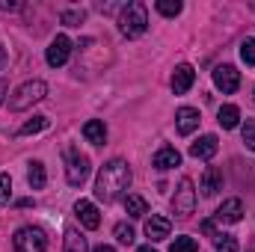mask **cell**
I'll return each instance as SVG.
<instances>
[{"mask_svg":"<svg viewBox=\"0 0 255 252\" xmlns=\"http://www.w3.org/2000/svg\"><path fill=\"white\" fill-rule=\"evenodd\" d=\"M130 187V166H128L125 160H110V163H104L101 166V172H98V178H95V196L104 202V205H110V202H116V199H122Z\"/></svg>","mask_w":255,"mask_h":252,"instance_id":"cell-1","label":"cell"},{"mask_svg":"<svg viewBox=\"0 0 255 252\" xmlns=\"http://www.w3.org/2000/svg\"><path fill=\"white\" fill-rule=\"evenodd\" d=\"M119 30H122L125 39H139V36L148 30V12H145V3H139V0L128 3L125 9H122V15H119Z\"/></svg>","mask_w":255,"mask_h":252,"instance_id":"cell-2","label":"cell"},{"mask_svg":"<svg viewBox=\"0 0 255 252\" xmlns=\"http://www.w3.org/2000/svg\"><path fill=\"white\" fill-rule=\"evenodd\" d=\"M45 95H48V83H45V80H27V83H21V86L12 92V98H9V110H15V113L30 110L33 104L45 101Z\"/></svg>","mask_w":255,"mask_h":252,"instance_id":"cell-3","label":"cell"},{"mask_svg":"<svg viewBox=\"0 0 255 252\" xmlns=\"http://www.w3.org/2000/svg\"><path fill=\"white\" fill-rule=\"evenodd\" d=\"M12 247H15V252H45L48 250V235L36 226H24L15 232Z\"/></svg>","mask_w":255,"mask_h":252,"instance_id":"cell-4","label":"cell"},{"mask_svg":"<svg viewBox=\"0 0 255 252\" xmlns=\"http://www.w3.org/2000/svg\"><path fill=\"white\" fill-rule=\"evenodd\" d=\"M89 157L80 154L77 148H65V181L71 187H80L86 178H89Z\"/></svg>","mask_w":255,"mask_h":252,"instance_id":"cell-5","label":"cell"},{"mask_svg":"<svg viewBox=\"0 0 255 252\" xmlns=\"http://www.w3.org/2000/svg\"><path fill=\"white\" fill-rule=\"evenodd\" d=\"M193 208H196V187H193L190 178H181V184H178L175 196H172V211L178 217H190Z\"/></svg>","mask_w":255,"mask_h":252,"instance_id":"cell-6","label":"cell"},{"mask_svg":"<svg viewBox=\"0 0 255 252\" xmlns=\"http://www.w3.org/2000/svg\"><path fill=\"white\" fill-rule=\"evenodd\" d=\"M214 86L223 95H235L241 89V71L235 65H217L214 68Z\"/></svg>","mask_w":255,"mask_h":252,"instance_id":"cell-7","label":"cell"},{"mask_svg":"<svg viewBox=\"0 0 255 252\" xmlns=\"http://www.w3.org/2000/svg\"><path fill=\"white\" fill-rule=\"evenodd\" d=\"M74 214H77L80 226L89 229V232H95V229L101 226V214H98V208H95L89 199H77V202H74Z\"/></svg>","mask_w":255,"mask_h":252,"instance_id":"cell-8","label":"cell"},{"mask_svg":"<svg viewBox=\"0 0 255 252\" xmlns=\"http://www.w3.org/2000/svg\"><path fill=\"white\" fill-rule=\"evenodd\" d=\"M68 57H71V39L68 36H57L51 42V48H48V65L60 68V65L68 63Z\"/></svg>","mask_w":255,"mask_h":252,"instance_id":"cell-9","label":"cell"},{"mask_svg":"<svg viewBox=\"0 0 255 252\" xmlns=\"http://www.w3.org/2000/svg\"><path fill=\"white\" fill-rule=\"evenodd\" d=\"M193 83H196V68L190 63L175 65V71H172V92L175 95H184V92H190Z\"/></svg>","mask_w":255,"mask_h":252,"instance_id":"cell-10","label":"cell"},{"mask_svg":"<svg viewBox=\"0 0 255 252\" xmlns=\"http://www.w3.org/2000/svg\"><path fill=\"white\" fill-rule=\"evenodd\" d=\"M241 217H244V202H241V199H226V202L217 208V214H214L217 223H229V226L241 223Z\"/></svg>","mask_w":255,"mask_h":252,"instance_id":"cell-11","label":"cell"},{"mask_svg":"<svg viewBox=\"0 0 255 252\" xmlns=\"http://www.w3.org/2000/svg\"><path fill=\"white\" fill-rule=\"evenodd\" d=\"M217 148H220V139L214 133H205V136H199L190 145V157H196V160H211L217 154Z\"/></svg>","mask_w":255,"mask_h":252,"instance_id":"cell-12","label":"cell"},{"mask_svg":"<svg viewBox=\"0 0 255 252\" xmlns=\"http://www.w3.org/2000/svg\"><path fill=\"white\" fill-rule=\"evenodd\" d=\"M169 232H172V223H169V217L151 214V220L145 223V235H148V241H151V244H157V241H166V238H169Z\"/></svg>","mask_w":255,"mask_h":252,"instance_id":"cell-13","label":"cell"},{"mask_svg":"<svg viewBox=\"0 0 255 252\" xmlns=\"http://www.w3.org/2000/svg\"><path fill=\"white\" fill-rule=\"evenodd\" d=\"M199 122H202V119H199V110H196V107H181V110L175 113V125H178V133H181V136H190L193 130L199 127Z\"/></svg>","mask_w":255,"mask_h":252,"instance_id":"cell-14","label":"cell"},{"mask_svg":"<svg viewBox=\"0 0 255 252\" xmlns=\"http://www.w3.org/2000/svg\"><path fill=\"white\" fill-rule=\"evenodd\" d=\"M181 163V154H178V148H172V145H163L154 157H151V166L154 169H172V166H178Z\"/></svg>","mask_w":255,"mask_h":252,"instance_id":"cell-15","label":"cell"},{"mask_svg":"<svg viewBox=\"0 0 255 252\" xmlns=\"http://www.w3.org/2000/svg\"><path fill=\"white\" fill-rule=\"evenodd\" d=\"M199 190L205 193V196H214L217 190H223V172L217 169V166H208L205 172H202V184Z\"/></svg>","mask_w":255,"mask_h":252,"instance_id":"cell-16","label":"cell"},{"mask_svg":"<svg viewBox=\"0 0 255 252\" xmlns=\"http://www.w3.org/2000/svg\"><path fill=\"white\" fill-rule=\"evenodd\" d=\"M83 136H86L92 145H104V142H107V125H104L101 119H89V122L83 125Z\"/></svg>","mask_w":255,"mask_h":252,"instance_id":"cell-17","label":"cell"},{"mask_svg":"<svg viewBox=\"0 0 255 252\" xmlns=\"http://www.w3.org/2000/svg\"><path fill=\"white\" fill-rule=\"evenodd\" d=\"M27 184L33 190H42L48 184V172H45V163H42V160H33V163H30V169H27Z\"/></svg>","mask_w":255,"mask_h":252,"instance_id":"cell-18","label":"cell"},{"mask_svg":"<svg viewBox=\"0 0 255 252\" xmlns=\"http://www.w3.org/2000/svg\"><path fill=\"white\" fill-rule=\"evenodd\" d=\"M217 122L226 127V130H235V127L241 125V110H238L235 104H226V107H220V116H217Z\"/></svg>","mask_w":255,"mask_h":252,"instance_id":"cell-19","label":"cell"},{"mask_svg":"<svg viewBox=\"0 0 255 252\" xmlns=\"http://www.w3.org/2000/svg\"><path fill=\"white\" fill-rule=\"evenodd\" d=\"M125 214L128 217H145L148 214V202L136 193H128L125 196Z\"/></svg>","mask_w":255,"mask_h":252,"instance_id":"cell-20","label":"cell"},{"mask_svg":"<svg viewBox=\"0 0 255 252\" xmlns=\"http://www.w3.org/2000/svg\"><path fill=\"white\" fill-rule=\"evenodd\" d=\"M65 250L63 252H86V238L77 229H65Z\"/></svg>","mask_w":255,"mask_h":252,"instance_id":"cell-21","label":"cell"},{"mask_svg":"<svg viewBox=\"0 0 255 252\" xmlns=\"http://www.w3.org/2000/svg\"><path fill=\"white\" fill-rule=\"evenodd\" d=\"M48 127V116H33L30 122H24V125L18 127V136H30V133H42Z\"/></svg>","mask_w":255,"mask_h":252,"instance_id":"cell-22","label":"cell"},{"mask_svg":"<svg viewBox=\"0 0 255 252\" xmlns=\"http://www.w3.org/2000/svg\"><path fill=\"white\" fill-rule=\"evenodd\" d=\"M154 6H157V12L166 15V18H175V15H181V9H184L181 0H157Z\"/></svg>","mask_w":255,"mask_h":252,"instance_id":"cell-23","label":"cell"},{"mask_svg":"<svg viewBox=\"0 0 255 252\" xmlns=\"http://www.w3.org/2000/svg\"><path fill=\"white\" fill-rule=\"evenodd\" d=\"M199 250V244H196V238H175L172 241V247H169V252H196Z\"/></svg>","mask_w":255,"mask_h":252,"instance_id":"cell-24","label":"cell"},{"mask_svg":"<svg viewBox=\"0 0 255 252\" xmlns=\"http://www.w3.org/2000/svg\"><path fill=\"white\" fill-rule=\"evenodd\" d=\"M9 202H12V178L0 172V208H6Z\"/></svg>","mask_w":255,"mask_h":252,"instance_id":"cell-25","label":"cell"},{"mask_svg":"<svg viewBox=\"0 0 255 252\" xmlns=\"http://www.w3.org/2000/svg\"><path fill=\"white\" fill-rule=\"evenodd\" d=\"M113 238H116L119 244H125V247H130V244H133V229H130L128 223H119V226L113 229Z\"/></svg>","mask_w":255,"mask_h":252,"instance_id":"cell-26","label":"cell"},{"mask_svg":"<svg viewBox=\"0 0 255 252\" xmlns=\"http://www.w3.org/2000/svg\"><path fill=\"white\" fill-rule=\"evenodd\" d=\"M241 133H244V142H247V148L255 151V119H247L244 127H241Z\"/></svg>","mask_w":255,"mask_h":252,"instance_id":"cell-27","label":"cell"},{"mask_svg":"<svg viewBox=\"0 0 255 252\" xmlns=\"http://www.w3.org/2000/svg\"><path fill=\"white\" fill-rule=\"evenodd\" d=\"M241 57H244V63L253 65L255 68V39H244V45H241Z\"/></svg>","mask_w":255,"mask_h":252,"instance_id":"cell-28","label":"cell"},{"mask_svg":"<svg viewBox=\"0 0 255 252\" xmlns=\"http://www.w3.org/2000/svg\"><path fill=\"white\" fill-rule=\"evenodd\" d=\"M217 252H238V241L232 235H217Z\"/></svg>","mask_w":255,"mask_h":252,"instance_id":"cell-29","label":"cell"},{"mask_svg":"<svg viewBox=\"0 0 255 252\" xmlns=\"http://www.w3.org/2000/svg\"><path fill=\"white\" fill-rule=\"evenodd\" d=\"M63 21L68 24V27L80 24V21H83V9H80V12H63Z\"/></svg>","mask_w":255,"mask_h":252,"instance_id":"cell-30","label":"cell"},{"mask_svg":"<svg viewBox=\"0 0 255 252\" xmlns=\"http://www.w3.org/2000/svg\"><path fill=\"white\" fill-rule=\"evenodd\" d=\"M202 232H205V235H214V220H205V223H202Z\"/></svg>","mask_w":255,"mask_h":252,"instance_id":"cell-31","label":"cell"},{"mask_svg":"<svg viewBox=\"0 0 255 252\" xmlns=\"http://www.w3.org/2000/svg\"><path fill=\"white\" fill-rule=\"evenodd\" d=\"M15 205H18V208H30V205H33V199H18Z\"/></svg>","mask_w":255,"mask_h":252,"instance_id":"cell-32","label":"cell"},{"mask_svg":"<svg viewBox=\"0 0 255 252\" xmlns=\"http://www.w3.org/2000/svg\"><path fill=\"white\" fill-rule=\"evenodd\" d=\"M3 65H6V48L0 45V71H3Z\"/></svg>","mask_w":255,"mask_h":252,"instance_id":"cell-33","label":"cell"},{"mask_svg":"<svg viewBox=\"0 0 255 252\" xmlns=\"http://www.w3.org/2000/svg\"><path fill=\"white\" fill-rule=\"evenodd\" d=\"M92 252H116V250H113V247H104V244H101V247H95Z\"/></svg>","mask_w":255,"mask_h":252,"instance_id":"cell-34","label":"cell"},{"mask_svg":"<svg viewBox=\"0 0 255 252\" xmlns=\"http://www.w3.org/2000/svg\"><path fill=\"white\" fill-rule=\"evenodd\" d=\"M3 95H6V83H0V104H3Z\"/></svg>","mask_w":255,"mask_h":252,"instance_id":"cell-35","label":"cell"},{"mask_svg":"<svg viewBox=\"0 0 255 252\" xmlns=\"http://www.w3.org/2000/svg\"><path fill=\"white\" fill-rule=\"evenodd\" d=\"M136 252H157V250H151V244H148V247H139Z\"/></svg>","mask_w":255,"mask_h":252,"instance_id":"cell-36","label":"cell"}]
</instances>
